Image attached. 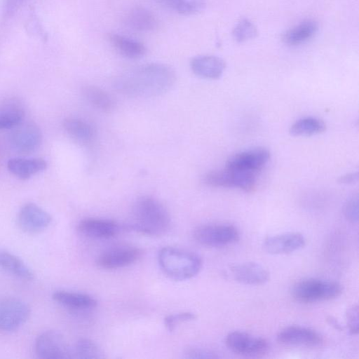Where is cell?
<instances>
[{
  "instance_id": "cell-1",
  "label": "cell",
  "mask_w": 359,
  "mask_h": 359,
  "mask_svg": "<svg viewBox=\"0 0 359 359\" xmlns=\"http://www.w3.org/2000/svg\"><path fill=\"white\" fill-rule=\"evenodd\" d=\"M176 74L168 65L148 63L119 76L114 86L120 93L130 97H152L167 92L174 84Z\"/></svg>"
},
{
  "instance_id": "cell-2",
  "label": "cell",
  "mask_w": 359,
  "mask_h": 359,
  "mask_svg": "<svg viewBox=\"0 0 359 359\" xmlns=\"http://www.w3.org/2000/svg\"><path fill=\"white\" fill-rule=\"evenodd\" d=\"M170 217L164 205L151 196L137 199L128 228L149 236H161L170 229Z\"/></svg>"
},
{
  "instance_id": "cell-3",
  "label": "cell",
  "mask_w": 359,
  "mask_h": 359,
  "mask_svg": "<svg viewBox=\"0 0 359 359\" xmlns=\"http://www.w3.org/2000/svg\"><path fill=\"white\" fill-rule=\"evenodd\" d=\"M158 262L163 272L175 280H185L194 277L203 264L198 255L173 247L161 248L158 254Z\"/></svg>"
},
{
  "instance_id": "cell-4",
  "label": "cell",
  "mask_w": 359,
  "mask_h": 359,
  "mask_svg": "<svg viewBox=\"0 0 359 359\" xmlns=\"http://www.w3.org/2000/svg\"><path fill=\"white\" fill-rule=\"evenodd\" d=\"M343 287L338 282L320 278H307L297 282L291 294L297 302L310 304L330 301L339 297Z\"/></svg>"
},
{
  "instance_id": "cell-5",
  "label": "cell",
  "mask_w": 359,
  "mask_h": 359,
  "mask_svg": "<svg viewBox=\"0 0 359 359\" xmlns=\"http://www.w3.org/2000/svg\"><path fill=\"white\" fill-rule=\"evenodd\" d=\"M257 173L224 168L205 174L204 182L211 187L238 188L252 191L255 188Z\"/></svg>"
},
{
  "instance_id": "cell-6",
  "label": "cell",
  "mask_w": 359,
  "mask_h": 359,
  "mask_svg": "<svg viewBox=\"0 0 359 359\" xmlns=\"http://www.w3.org/2000/svg\"><path fill=\"white\" fill-rule=\"evenodd\" d=\"M193 236L198 243L204 246L218 248L236 243L240 233L233 225L219 224L198 226L194 229Z\"/></svg>"
},
{
  "instance_id": "cell-7",
  "label": "cell",
  "mask_w": 359,
  "mask_h": 359,
  "mask_svg": "<svg viewBox=\"0 0 359 359\" xmlns=\"http://www.w3.org/2000/svg\"><path fill=\"white\" fill-rule=\"evenodd\" d=\"M30 313L29 305L20 299L0 298V331L18 330L28 320Z\"/></svg>"
},
{
  "instance_id": "cell-8",
  "label": "cell",
  "mask_w": 359,
  "mask_h": 359,
  "mask_svg": "<svg viewBox=\"0 0 359 359\" xmlns=\"http://www.w3.org/2000/svg\"><path fill=\"white\" fill-rule=\"evenodd\" d=\"M225 344L232 352L243 356H261L269 349V342L265 339L241 331L229 332Z\"/></svg>"
},
{
  "instance_id": "cell-9",
  "label": "cell",
  "mask_w": 359,
  "mask_h": 359,
  "mask_svg": "<svg viewBox=\"0 0 359 359\" xmlns=\"http://www.w3.org/2000/svg\"><path fill=\"white\" fill-rule=\"evenodd\" d=\"M36 355L43 359L71 358V348L62 334L55 330H47L36 338L34 344Z\"/></svg>"
},
{
  "instance_id": "cell-10",
  "label": "cell",
  "mask_w": 359,
  "mask_h": 359,
  "mask_svg": "<svg viewBox=\"0 0 359 359\" xmlns=\"http://www.w3.org/2000/svg\"><path fill=\"white\" fill-rule=\"evenodd\" d=\"M42 133L34 123H23L12 128L8 139L11 147L20 154H30L40 147Z\"/></svg>"
},
{
  "instance_id": "cell-11",
  "label": "cell",
  "mask_w": 359,
  "mask_h": 359,
  "mask_svg": "<svg viewBox=\"0 0 359 359\" xmlns=\"http://www.w3.org/2000/svg\"><path fill=\"white\" fill-rule=\"evenodd\" d=\"M270 158L269 151L257 147L238 152L228 158L226 168L258 173Z\"/></svg>"
},
{
  "instance_id": "cell-12",
  "label": "cell",
  "mask_w": 359,
  "mask_h": 359,
  "mask_svg": "<svg viewBox=\"0 0 359 359\" xmlns=\"http://www.w3.org/2000/svg\"><path fill=\"white\" fill-rule=\"evenodd\" d=\"M51 221L50 215L34 203H25L18 215L20 228L28 233L43 231L50 224Z\"/></svg>"
},
{
  "instance_id": "cell-13",
  "label": "cell",
  "mask_w": 359,
  "mask_h": 359,
  "mask_svg": "<svg viewBox=\"0 0 359 359\" xmlns=\"http://www.w3.org/2000/svg\"><path fill=\"white\" fill-rule=\"evenodd\" d=\"M277 341L286 346L316 347L323 344V339L318 332L311 328L292 325L278 332Z\"/></svg>"
},
{
  "instance_id": "cell-14",
  "label": "cell",
  "mask_w": 359,
  "mask_h": 359,
  "mask_svg": "<svg viewBox=\"0 0 359 359\" xmlns=\"http://www.w3.org/2000/svg\"><path fill=\"white\" fill-rule=\"evenodd\" d=\"M142 255V250L134 247H117L109 249L96 258L98 266L105 269H116L129 266Z\"/></svg>"
},
{
  "instance_id": "cell-15",
  "label": "cell",
  "mask_w": 359,
  "mask_h": 359,
  "mask_svg": "<svg viewBox=\"0 0 359 359\" xmlns=\"http://www.w3.org/2000/svg\"><path fill=\"white\" fill-rule=\"evenodd\" d=\"M306 238L299 232H287L266 238L262 243L264 251L271 255L291 253L303 248Z\"/></svg>"
},
{
  "instance_id": "cell-16",
  "label": "cell",
  "mask_w": 359,
  "mask_h": 359,
  "mask_svg": "<svg viewBox=\"0 0 359 359\" xmlns=\"http://www.w3.org/2000/svg\"><path fill=\"white\" fill-rule=\"evenodd\" d=\"M229 274L236 282L248 285L266 283L270 277L269 271L254 262L237 263L229 267Z\"/></svg>"
},
{
  "instance_id": "cell-17",
  "label": "cell",
  "mask_w": 359,
  "mask_h": 359,
  "mask_svg": "<svg viewBox=\"0 0 359 359\" xmlns=\"http://www.w3.org/2000/svg\"><path fill=\"white\" fill-rule=\"evenodd\" d=\"M77 229L86 236L105 239L116 235L120 231V226L109 219L86 218L79 222Z\"/></svg>"
},
{
  "instance_id": "cell-18",
  "label": "cell",
  "mask_w": 359,
  "mask_h": 359,
  "mask_svg": "<svg viewBox=\"0 0 359 359\" xmlns=\"http://www.w3.org/2000/svg\"><path fill=\"white\" fill-rule=\"evenodd\" d=\"M192 72L197 76L208 79H219L226 67L225 62L215 55H198L190 62Z\"/></svg>"
},
{
  "instance_id": "cell-19",
  "label": "cell",
  "mask_w": 359,
  "mask_h": 359,
  "mask_svg": "<svg viewBox=\"0 0 359 359\" xmlns=\"http://www.w3.org/2000/svg\"><path fill=\"white\" fill-rule=\"evenodd\" d=\"M47 168L46 161L41 158H12L7 162L8 170L16 177L26 180Z\"/></svg>"
},
{
  "instance_id": "cell-20",
  "label": "cell",
  "mask_w": 359,
  "mask_h": 359,
  "mask_svg": "<svg viewBox=\"0 0 359 359\" xmlns=\"http://www.w3.org/2000/svg\"><path fill=\"white\" fill-rule=\"evenodd\" d=\"M125 22L135 31L147 32L154 30L158 22L152 11L144 7L136 6L127 13Z\"/></svg>"
},
{
  "instance_id": "cell-21",
  "label": "cell",
  "mask_w": 359,
  "mask_h": 359,
  "mask_svg": "<svg viewBox=\"0 0 359 359\" xmlns=\"http://www.w3.org/2000/svg\"><path fill=\"white\" fill-rule=\"evenodd\" d=\"M108 40L118 53L129 59L140 58L147 53L143 43L123 35L109 34Z\"/></svg>"
},
{
  "instance_id": "cell-22",
  "label": "cell",
  "mask_w": 359,
  "mask_h": 359,
  "mask_svg": "<svg viewBox=\"0 0 359 359\" xmlns=\"http://www.w3.org/2000/svg\"><path fill=\"white\" fill-rule=\"evenodd\" d=\"M318 29L316 21L306 20L285 31L282 35V41L288 46H298L312 39Z\"/></svg>"
},
{
  "instance_id": "cell-23",
  "label": "cell",
  "mask_w": 359,
  "mask_h": 359,
  "mask_svg": "<svg viewBox=\"0 0 359 359\" xmlns=\"http://www.w3.org/2000/svg\"><path fill=\"white\" fill-rule=\"evenodd\" d=\"M62 126L67 134L80 143L89 144L95 138V128L90 123L81 118H66L63 121Z\"/></svg>"
},
{
  "instance_id": "cell-24",
  "label": "cell",
  "mask_w": 359,
  "mask_h": 359,
  "mask_svg": "<svg viewBox=\"0 0 359 359\" xmlns=\"http://www.w3.org/2000/svg\"><path fill=\"white\" fill-rule=\"evenodd\" d=\"M54 301L69 309L86 310L97 306V301L91 296L79 292L64 290L56 291L52 296Z\"/></svg>"
},
{
  "instance_id": "cell-25",
  "label": "cell",
  "mask_w": 359,
  "mask_h": 359,
  "mask_svg": "<svg viewBox=\"0 0 359 359\" xmlns=\"http://www.w3.org/2000/svg\"><path fill=\"white\" fill-rule=\"evenodd\" d=\"M0 268L13 276L26 280H32L34 273L25 262L16 255L0 251Z\"/></svg>"
},
{
  "instance_id": "cell-26",
  "label": "cell",
  "mask_w": 359,
  "mask_h": 359,
  "mask_svg": "<svg viewBox=\"0 0 359 359\" xmlns=\"http://www.w3.org/2000/svg\"><path fill=\"white\" fill-rule=\"evenodd\" d=\"M83 93L86 100L100 111L109 113L115 109L114 97L99 87L88 86L83 88Z\"/></svg>"
},
{
  "instance_id": "cell-27",
  "label": "cell",
  "mask_w": 359,
  "mask_h": 359,
  "mask_svg": "<svg viewBox=\"0 0 359 359\" xmlns=\"http://www.w3.org/2000/svg\"><path fill=\"white\" fill-rule=\"evenodd\" d=\"M326 125L323 121L315 117H304L295 121L290 128L293 136H311L323 133Z\"/></svg>"
},
{
  "instance_id": "cell-28",
  "label": "cell",
  "mask_w": 359,
  "mask_h": 359,
  "mask_svg": "<svg viewBox=\"0 0 359 359\" xmlns=\"http://www.w3.org/2000/svg\"><path fill=\"white\" fill-rule=\"evenodd\" d=\"M72 358L95 359L103 357V353L99 346L88 339H81L71 348Z\"/></svg>"
},
{
  "instance_id": "cell-29",
  "label": "cell",
  "mask_w": 359,
  "mask_h": 359,
  "mask_svg": "<svg viewBox=\"0 0 359 359\" xmlns=\"http://www.w3.org/2000/svg\"><path fill=\"white\" fill-rule=\"evenodd\" d=\"M24 110L18 105L0 109V129H12L23 122Z\"/></svg>"
},
{
  "instance_id": "cell-30",
  "label": "cell",
  "mask_w": 359,
  "mask_h": 359,
  "mask_svg": "<svg viewBox=\"0 0 359 359\" xmlns=\"http://www.w3.org/2000/svg\"><path fill=\"white\" fill-rule=\"evenodd\" d=\"M258 32L256 26L248 19L241 20L232 31L233 38L237 42H245L255 39Z\"/></svg>"
},
{
  "instance_id": "cell-31",
  "label": "cell",
  "mask_w": 359,
  "mask_h": 359,
  "mask_svg": "<svg viewBox=\"0 0 359 359\" xmlns=\"http://www.w3.org/2000/svg\"><path fill=\"white\" fill-rule=\"evenodd\" d=\"M196 318V315L191 312L178 313L166 316L164 318V324L168 331L172 332L177 324L184 321L193 320Z\"/></svg>"
},
{
  "instance_id": "cell-32",
  "label": "cell",
  "mask_w": 359,
  "mask_h": 359,
  "mask_svg": "<svg viewBox=\"0 0 359 359\" xmlns=\"http://www.w3.org/2000/svg\"><path fill=\"white\" fill-rule=\"evenodd\" d=\"M346 321L350 334H357L359 330L358 305H352L346 310Z\"/></svg>"
},
{
  "instance_id": "cell-33",
  "label": "cell",
  "mask_w": 359,
  "mask_h": 359,
  "mask_svg": "<svg viewBox=\"0 0 359 359\" xmlns=\"http://www.w3.org/2000/svg\"><path fill=\"white\" fill-rule=\"evenodd\" d=\"M344 214L346 218L353 223L358 220V198L357 196L352 197L345 204Z\"/></svg>"
},
{
  "instance_id": "cell-34",
  "label": "cell",
  "mask_w": 359,
  "mask_h": 359,
  "mask_svg": "<svg viewBox=\"0 0 359 359\" xmlns=\"http://www.w3.org/2000/svg\"><path fill=\"white\" fill-rule=\"evenodd\" d=\"M188 358H217L219 356L214 352L201 348H190L185 353Z\"/></svg>"
},
{
  "instance_id": "cell-35",
  "label": "cell",
  "mask_w": 359,
  "mask_h": 359,
  "mask_svg": "<svg viewBox=\"0 0 359 359\" xmlns=\"http://www.w3.org/2000/svg\"><path fill=\"white\" fill-rule=\"evenodd\" d=\"M161 6L182 14L187 0H154Z\"/></svg>"
},
{
  "instance_id": "cell-36",
  "label": "cell",
  "mask_w": 359,
  "mask_h": 359,
  "mask_svg": "<svg viewBox=\"0 0 359 359\" xmlns=\"http://www.w3.org/2000/svg\"><path fill=\"white\" fill-rule=\"evenodd\" d=\"M358 180V172L348 173L341 176L339 182L343 184H351Z\"/></svg>"
},
{
  "instance_id": "cell-37",
  "label": "cell",
  "mask_w": 359,
  "mask_h": 359,
  "mask_svg": "<svg viewBox=\"0 0 359 359\" xmlns=\"http://www.w3.org/2000/svg\"><path fill=\"white\" fill-rule=\"evenodd\" d=\"M327 321L331 326H332L334 329L337 330H341L343 329L340 323L332 316H328L327 318Z\"/></svg>"
}]
</instances>
